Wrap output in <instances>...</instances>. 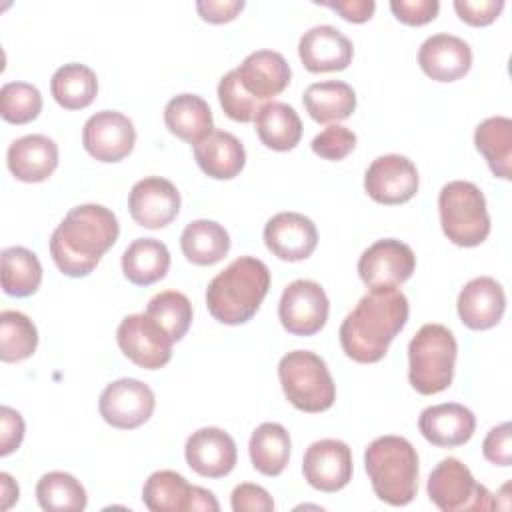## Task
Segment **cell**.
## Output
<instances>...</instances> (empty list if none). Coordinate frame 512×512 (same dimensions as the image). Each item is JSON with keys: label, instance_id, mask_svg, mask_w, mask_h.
Returning <instances> with one entry per match:
<instances>
[{"label": "cell", "instance_id": "1", "mask_svg": "<svg viewBox=\"0 0 512 512\" xmlns=\"http://www.w3.org/2000/svg\"><path fill=\"white\" fill-rule=\"evenodd\" d=\"M408 314V298L398 288L368 290L340 324L338 338L344 354L360 364L380 362L406 326Z\"/></svg>", "mask_w": 512, "mask_h": 512}, {"label": "cell", "instance_id": "2", "mask_svg": "<svg viewBox=\"0 0 512 512\" xmlns=\"http://www.w3.org/2000/svg\"><path fill=\"white\" fill-rule=\"evenodd\" d=\"M120 224L102 204H80L66 212L50 236V256L70 278L88 276L100 258L116 244Z\"/></svg>", "mask_w": 512, "mask_h": 512}, {"label": "cell", "instance_id": "3", "mask_svg": "<svg viewBox=\"0 0 512 512\" xmlns=\"http://www.w3.org/2000/svg\"><path fill=\"white\" fill-rule=\"evenodd\" d=\"M268 288V266L260 258L240 256L210 280L206 288L208 312L220 324H244L258 312Z\"/></svg>", "mask_w": 512, "mask_h": 512}, {"label": "cell", "instance_id": "4", "mask_svg": "<svg viewBox=\"0 0 512 512\" xmlns=\"http://www.w3.org/2000/svg\"><path fill=\"white\" fill-rule=\"evenodd\" d=\"M364 466L374 494L390 506H406L418 492V454L402 436L386 434L372 440L364 452Z\"/></svg>", "mask_w": 512, "mask_h": 512}, {"label": "cell", "instance_id": "5", "mask_svg": "<svg viewBox=\"0 0 512 512\" xmlns=\"http://www.w3.org/2000/svg\"><path fill=\"white\" fill-rule=\"evenodd\" d=\"M458 344L444 324H424L408 344V380L422 396L446 390L454 378Z\"/></svg>", "mask_w": 512, "mask_h": 512}, {"label": "cell", "instance_id": "6", "mask_svg": "<svg viewBox=\"0 0 512 512\" xmlns=\"http://www.w3.org/2000/svg\"><path fill=\"white\" fill-rule=\"evenodd\" d=\"M444 236L462 248L480 246L490 234V216L482 190L466 180H452L438 194Z\"/></svg>", "mask_w": 512, "mask_h": 512}, {"label": "cell", "instance_id": "7", "mask_svg": "<svg viewBox=\"0 0 512 512\" xmlns=\"http://www.w3.org/2000/svg\"><path fill=\"white\" fill-rule=\"evenodd\" d=\"M278 378L286 400L302 412H324L336 400V384L326 362L310 350L284 354L278 362Z\"/></svg>", "mask_w": 512, "mask_h": 512}, {"label": "cell", "instance_id": "8", "mask_svg": "<svg viewBox=\"0 0 512 512\" xmlns=\"http://www.w3.org/2000/svg\"><path fill=\"white\" fill-rule=\"evenodd\" d=\"M428 498L442 512L492 510L496 504L484 484H478L470 468L454 456L440 460L428 476Z\"/></svg>", "mask_w": 512, "mask_h": 512}, {"label": "cell", "instance_id": "9", "mask_svg": "<svg viewBox=\"0 0 512 512\" xmlns=\"http://www.w3.org/2000/svg\"><path fill=\"white\" fill-rule=\"evenodd\" d=\"M116 342L128 360L146 370H158L172 358V336L146 312L124 316Z\"/></svg>", "mask_w": 512, "mask_h": 512}, {"label": "cell", "instance_id": "10", "mask_svg": "<svg viewBox=\"0 0 512 512\" xmlns=\"http://www.w3.org/2000/svg\"><path fill=\"white\" fill-rule=\"evenodd\" d=\"M330 302L324 288L314 280L290 282L278 302V318L294 336H314L328 320Z\"/></svg>", "mask_w": 512, "mask_h": 512}, {"label": "cell", "instance_id": "11", "mask_svg": "<svg viewBox=\"0 0 512 512\" xmlns=\"http://www.w3.org/2000/svg\"><path fill=\"white\" fill-rule=\"evenodd\" d=\"M156 406L154 392L136 378H120L110 382L98 400L100 416L118 430H134L150 420Z\"/></svg>", "mask_w": 512, "mask_h": 512}, {"label": "cell", "instance_id": "12", "mask_svg": "<svg viewBox=\"0 0 512 512\" xmlns=\"http://www.w3.org/2000/svg\"><path fill=\"white\" fill-rule=\"evenodd\" d=\"M414 268L412 248L396 238L376 240L358 258V274L368 290L396 288L412 276Z\"/></svg>", "mask_w": 512, "mask_h": 512}, {"label": "cell", "instance_id": "13", "mask_svg": "<svg viewBox=\"0 0 512 512\" xmlns=\"http://www.w3.org/2000/svg\"><path fill=\"white\" fill-rule=\"evenodd\" d=\"M82 144L98 162H120L134 150L136 128L122 112L100 110L84 122Z\"/></svg>", "mask_w": 512, "mask_h": 512}, {"label": "cell", "instance_id": "14", "mask_svg": "<svg viewBox=\"0 0 512 512\" xmlns=\"http://www.w3.org/2000/svg\"><path fill=\"white\" fill-rule=\"evenodd\" d=\"M418 170L414 162L400 154H384L372 160L364 174V190L384 206L404 204L418 192Z\"/></svg>", "mask_w": 512, "mask_h": 512}, {"label": "cell", "instance_id": "15", "mask_svg": "<svg viewBox=\"0 0 512 512\" xmlns=\"http://www.w3.org/2000/svg\"><path fill=\"white\" fill-rule=\"evenodd\" d=\"M304 480L320 492H338L352 480V450L346 442L324 438L312 442L302 460Z\"/></svg>", "mask_w": 512, "mask_h": 512}, {"label": "cell", "instance_id": "16", "mask_svg": "<svg viewBox=\"0 0 512 512\" xmlns=\"http://www.w3.org/2000/svg\"><path fill=\"white\" fill-rule=\"evenodd\" d=\"M128 210L138 226L150 230L164 228L180 212V192L162 176H146L132 186Z\"/></svg>", "mask_w": 512, "mask_h": 512}, {"label": "cell", "instance_id": "17", "mask_svg": "<svg viewBox=\"0 0 512 512\" xmlns=\"http://www.w3.org/2000/svg\"><path fill=\"white\" fill-rule=\"evenodd\" d=\"M188 466L204 478H222L238 462L234 438L216 426H204L192 432L184 446Z\"/></svg>", "mask_w": 512, "mask_h": 512}, {"label": "cell", "instance_id": "18", "mask_svg": "<svg viewBox=\"0 0 512 512\" xmlns=\"http://www.w3.org/2000/svg\"><path fill=\"white\" fill-rule=\"evenodd\" d=\"M264 244L280 260H306L316 250L318 230L300 212H278L264 226Z\"/></svg>", "mask_w": 512, "mask_h": 512}, {"label": "cell", "instance_id": "19", "mask_svg": "<svg viewBox=\"0 0 512 512\" xmlns=\"http://www.w3.org/2000/svg\"><path fill=\"white\" fill-rule=\"evenodd\" d=\"M298 56L308 72H338L350 66L354 46L338 28L320 24L300 36Z\"/></svg>", "mask_w": 512, "mask_h": 512}, {"label": "cell", "instance_id": "20", "mask_svg": "<svg viewBox=\"0 0 512 512\" xmlns=\"http://www.w3.org/2000/svg\"><path fill=\"white\" fill-rule=\"evenodd\" d=\"M458 316L470 330L494 328L506 310V294L492 276H478L464 284L456 302Z\"/></svg>", "mask_w": 512, "mask_h": 512}, {"label": "cell", "instance_id": "21", "mask_svg": "<svg viewBox=\"0 0 512 512\" xmlns=\"http://www.w3.org/2000/svg\"><path fill=\"white\" fill-rule=\"evenodd\" d=\"M418 64L428 78L436 82H454L468 74L472 66V48L462 38L440 32L422 42Z\"/></svg>", "mask_w": 512, "mask_h": 512}, {"label": "cell", "instance_id": "22", "mask_svg": "<svg viewBox=\"0 0 512 512\" xmlns=\"http://www.w3.org/2000/svg\"><path fill=\"white\" fill-rule=\"evenodd\" d=\"M234 70L242 88L260 104L284 92L292 78L286 58L276 50H256Z\"/></svg>", "mask_w": 512, "mask_h": 512}, {"label": "cell", "instance_id": "23", "mask_svg": "<svg viewBox=\"0 0 512 512\" xmlns=\"http://www.w3.org/2000/svg\"><path fill=\"white\" fill-rule=\"evenodd\" d=\"M420 434L438 448H456L466 444L476 430V418L470 408L458 402L428 406L418 416Z\"/></svg>", "mask_w": 512, "mask_h": 512}, {"label": "cell", "instance_id": "24", "mask_svg": "<svg viewBox=\"0 0 512 512\" xmlns=\"http://www.w3.org/2000/svg\"><path fill=\"white\" fill-rule=\"evenodd\" d=\"M6 164L20 182H44L58 168V146L44 134H26L8 146Z\"/></svg>", "mask_w": 512, "mask_h": 512}, {"label": "cell", "instance_id": "25", "mask_svg": "<svg viewBox=\"0 0 512 512\" xmlns=\"http://www.w3.org/2000/svg\"><path fill=\"white\" fill-rule=\"evenodd\" d=\"M194 158L206 176L214 180H232L246 164V150L232 132L212 130L194 144Z\"/></svg>", "mask_w": 512, "mask_h": 512}, {"label": "cell", "instance_id": "26", "mask_svg": "<svg viewBox=\"0 0 512 512\" xmlns=\"http://www.w3.org/2000/svg\"><path fill=\"white\" fill-rule=\"evenodd\" d=\"M164 124L176 138L192 146L214 130L212 110L198 94H178L170 98L164 108Z\"/></svg>", "mask_w": 512, "mask_h": 512}, {"label": "cell", "instance_id": "27", "mask_svg": "<svg viewBox=\"0 0 512 512\" xmlns=\"http://www.w3.org/2000/svg\"><path fill=\"white\" fill-rule=\"evenodd\" d=\"M254 128L260 142L276 152L296 148L302 138V120L298 112L284 102H266L254 118Z\"/></svg>", "mask_w": 512, "mask_h": 512}, {"label": "cell", "instance_id": "28", "mask_svg": "<svg viewBox=\"0 0 512 512\" xmlns=\"http://www.w3.org/2000/svg\"><path fill=\"white\" fill-rule=\"evenodd\" d=\"M302 102L310 118L318 124L340 122L356 110V92L342 80H324L310 84L302 94Z\"/></svg>", "mask_w": 512, "mask_h": 512}, {"label": "cell", "instance_id": "29", "mask_svg": "<svg viewBox=\"0 0 512 512\" xmlns=\"http://www.w3.org/2000/svg\"><path fill=\"white\" fill-rule=\"evenodd\" d=\"M170 268V252L156 238H136L122 254V272L136 286H150L166 276Z\"/></svg>", "mask_w": 512, "mask_h": 512}, {"label": "cell", "instance_id": "30", "mask_svg": "<svg viewBox=\"0 0 512 512\" xmlns=\"http://www.w3.org/2000/svg\"><path fill=\"white\" fill-rule=\"evenodd\" d=\"M474 146L488 162L496 178H512V120L492 116L482 120L474 130Z\"/></svg>", "mask_w": 512, "mask_h": 512}, {"label": "cell", "instance_id": "31", "mask_svg": "<svg viewBox=\"0 0 512 512\" xmlns=\"http://www.w3.org/2000/svg\"><path fill=\"white\" fill-rule=\"evenodd\" d=\"M180 248L188 262L212 266L228 254L230 236L224 226L214 220H192L180 234Z\"/></svg>", "mask_w": 512, "mask_h": 512}, {"label": "cell", "instance_id": "32", "mask_svg": "<svg viewBox=\"0 0 512 512\" xmlns=\"http://www.w3.org/2000/svg\"><path fill=\"white\" fill-rule=\"evenodd\" d=\"M254 470L264 476H280L290 460V434L278 422L260 424L248 442Z\"/></svg>", "mask_w": 512, "mask_h": 512}, {"label": "cell", "instance_id": "33", "mask_svg": "<svg viewBox=\"0 0 512 512\" xmlns=\"http://www.w3.org/2000/svg\"><path fill=\"white\" fill-rule=\"evenodd\" d=\"M50 94L64 110H82L90 106L98 94L96 72L86 64H64L52 74Z\"/></svg>", "mask_w": 512, "mask_h": 512}, {"label": "cell", "instance_id": "34", "mask_svg": "<svg viewBox=\"0 0 512 512\" xmlns=\"http://www.w3.org/2000/svg\"><path fill=\"white\" fill-rule=\"evenodd\" d=\"M192 484L174 470H156L142 486V502L152 512H190Z\"/></svg>", "mask_w": 512, "mask_h": 512}, {"label": "cell", "instance_id": "35", "mask_svg": "<svg viewBox=\"0 0 512 512\" xmlns=\"http://www.w3.org/2000/svg\"><path fill=\"white\" fill-rule=\"evenodd\" d=\"M2 288L8 296H32L42 284V264L38 256L24 246L2 250Z\"/></svg>", "mask_w": 512, "mask_h": 512}, {"label": "cell", "instance_id": "36", "mask_svg": "<svg viewBox=\"0 0 512 512\" xmlns=\"http://www.w3.org/2000/svg\"><path fill=\"white\" fill-rule=\"evenodd\" d=\"M36 500L46 512H82L88 496L80 480L68 472H48L36 484Z\"/></svg>", "mask_w": 512, "mask_h": 512}, {"label": "cell", "instance_id": "37", "mask_svg": "<svg viewBox=\"0 0 512 512\" xmlns=\"http://www.w3.org/2000/svg\"><path fill=\"white\" fill-rule=\"evenodd\" d=\"M38 330L34 322L18 310L0 312V358L2 362H22L36 352Z\"/></svg>", "mask_w": 512, "mask_h": 512}, {"label": "cell", "instance_id": "38", "mask_svg": "<svg viewBox=\"0 0 512 512\" xmlns=\"http://www.w3.org/2000/svg\"><path fill=\"white\" fill-rule=\"evenodd\" d=\"M146 314L152 316L174 342L182 340L192 324V304L186 294L178 290H164L150 298L146 306Z\"/></svg>", "mask_w": 512, "mask_h": 512}, {"label": "cell", "instance_id": "39", "mask_svg": "<svg viewBox=\"0 0 512 512\" xmlns=\"http://www.w3.org/2000/svg\"><path fill=\"white\" fill-rule=\"evenodd\" d=\"M42 110V94L28 82H6L0 88V114L10 124H28Z\"/></svg>", "mask_w": 512, "mask_h": 512}, {"label": "cell", "instance_id": "40", "mask_svg": "<svg viewBox=\"0 0 512 512\" xmlns=\"http://www.w3.org/2000/svg\"><path fill=\"white\" fill-rule=\"evenodd\" d=\"M218 100L224 114L236 122H252L256 112L260 110V102H256L240 84L236 70L226 72L218 82Z\"/></svg>", "mask_w": 512, "mask_h": 512}, {"label": "cell", "instance_id": "41", "mask_svg": "<svg viewBox=\"0 0 512 512\" xmlns=\"http://www.w3.org/2000/svg\"><path fill=\"white\" fill-rule=\"evenodd\" d=\"M312 152L324 160H344L354 148H356V134L342 126V124H330L312 140Z\"/></svg>", "mask_w": 512, "mask_h": 512}, {"label": "cell", "instance_id": "42", "mask_svg": "<svg viewBox=\"0 0 512 512\" xmlns=\"http://www.w3.org/2000/svg\"><path fill=\"white\" fill-rule=\"evenodd\" d=\"M482 454L494 466H510L512 464V426H510V422H502L486 434V438L482 442Z\"/></svg>", "mask_w": 512, "mask_h": 512}, {"label": "cell", "instance_id": "43", "mask_svg": "<svg viewBox=\"0 0 512 512\" xmlns=\"http://www.w3.org/2000/svg\"><path fill=\"white\" fill-rule=\"evenodd\" d=\"M230 504L234 512H272L274 510V500L268 494V490L252 482L238 484L232 490Z\"/></svg>", "mask_w": 512, "mask_h": 512}, {"label": "cell", "instance_id": "44", "mask_svg": "<svg viewBox=\"0 0 512 512\" xmlns=\"http://www.w3.org/2000/svg\"><path fill=\"white\" fill-rule=\"evenodd\" d=\"M390 10L402 24L422 26L438 16V0H392Z\"/></svg>", "mask_w": 512, "mask_h": 512}, {"label": "cell", "instance_id": "45", "mask_svg": "<svg viewBox=\"0 0 512 512\" xmlns=\"http://www.w3.org/2000/svg\"><path fill=\"white\" fill-rule=\"evenodd\" d=\"M504 8V0H456L454 10L458 18L470 26L492 24Z\"/></svg>", "mask_w": 512, "mask_h": 512}, {"label": "cell", "instance_id": "46", "mask_svg": "<svg viewBox=\"0 0 512 512\" xmlns=\"http://www.w3.org/2000/svg\"><path fill=\"white\" fill-rule=\"evenodd\" d=\"M0 424H2V434H0V454L8 456L14 450L20 448L22 438H24V420L20 412H16L10 406H2L0 410Z\"/></svg>", "mask_w": 512, "mask_h": 512}, {"label": "cell", "instance_id": "47", "mask_svg": "<svg viewBox=\"0 0 512 512\" xmlns=\"http://www.w3.org/2000/svg\"><path fill=\"white\" fill-rule=\"evenodd\" d=\"M244 10V0H200L196 12L204 22L224 24L234 20Z\"/></svg>", "mask_w": 512, "mask_h": 512}, {"label": "cell", "instance_id": "48", "mask_svg": "<svg viewBox=\"0 0 512 512\" xmlns=\"http://www.w3.org/2000/svg\"><path fill=\"white\" fill-rule=\"evenodd\" d=\"M318 4L338 12L344 20L354 22V24H362V22L370 20L376 10L374 0H336V2H318Z\"/></svg>", "mask_w": 512, "mask_h": 512}, {"label": "cell", "instance_id": "49", "mask_svg": "<svg viewBox=\"0 0 512 512\" xmlns=\"http://www.w3.org/2000/svg\"><path fill=\"white\" fill-rule=\"evenodd\" d=\"M190 510H202V512H218L220 504L216 496L200 486H192V500H190Z\"/></svg>", "mask_w": 512, "mask_h": 512}, {"label": "cell", "instance_id": "50", "mask_svg": "<svg viewBox=\"0 0 512 512\" xmlns=\"http://www.w3.org/2000/svg\"><path fill=\"white\" fill-rule=\"evenodd\" d=\"M18 484L12 480L10 474L2 472L0 474V508L8 510L14 502H18Z\"/></svg>", "mask_w": 512, "mask_h": 512}]
</instances>
